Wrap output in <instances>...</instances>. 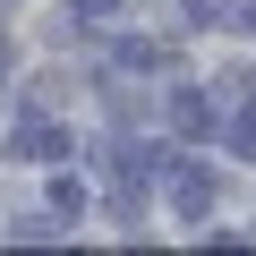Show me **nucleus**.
Wrapping results in <instances>:
<instances>
[{
	"instance_id": "obj_3",
	"label": "nucleus",
	"mask_w": 256,
	"mask_h": 256,
	"mask_svg": "<svg viewBox=\"0 0 256 256\" xmlns=\"http://www.w3.org/2000/svg\"><path fill=\"white\" fill-rule=\"evenodd\" d=\"M111 9H120V0H77V18H86V26H102Z\"/></svg>"
},
{
	"instance_id": "obj_2",
	"label": "nucleus",
	"mask_w": 256,
	"mask_h": 256,
	"mask_svg": "<svg viewBox=\"0 0 256 256\" xmlns=\"http://www.w3.org/2000/svg\"><path fill=\"white\" fill-rule=\"evenodd\" d=\"M52 214H86V188L77 180H52Z\"/></svg>"
},
{
	"instance_id": "obj_1",
	"label": "nucleus",
	"mask_w": 256,
	"mask_h": 256,
	"mask_svg": "<svg viewBox=\"0 0 256 256\" xmlns=\"http://www.w3.org/2000/svg\"><path fill=\"white\" fill-rule=\"evenodd\" d=\"M9 154H18V162H68V137H60V128H43V120L26 111L18 137H9Z\"/></svg>"
}]
</instances>
